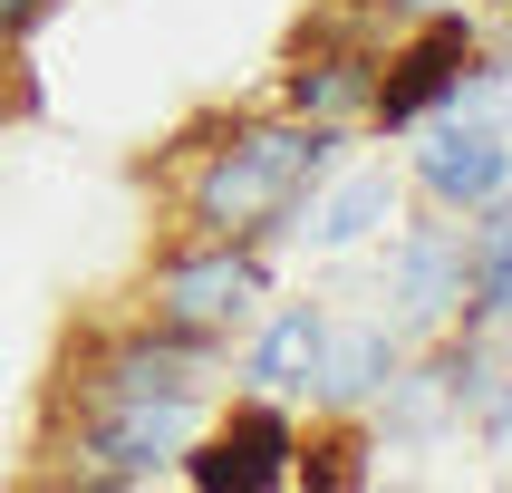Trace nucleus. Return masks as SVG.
<instances>
[{
    "instance_id": "nucleus-15",
    "label": "nucleus",
    "mask_w": 512,
    "mask_h": 493,
    "mask_svg": "<svg viewBox=\"0 0 512 493\" xmlns=\"http://www.w3.org/2000/svg\"><path fill=\"white\" fill-rule=\"evenodd\" d=\"M503 10H512V0H503Z\"/></svg>"
},
{
    "instance_id": "nucleus-11",
    "label": "nucleus",
    "mask_w": 512,
    "mask_h": 493,
    "mask_svg": "<svg viewBox=\"0 0 512 493\" xmlns=\"http://www.w3.org/2000/svg\"><path fill=\"white\" fill-rule=\"evenodd\" d=\"M319 339H329V319H319V310H290L281 329L252 348V368H242V377H252L261 397H281V387H310L300 368H319Z\"/></svg>"
},
{
    "instance_id": "nucleus-10",
    "label": "nucleus",
    "mask_w": 512,
    "mask_h": 493,
    "mask_svg": "<svg viewBox=\"0 0 512 493\" xmlns=\"http://www.w3.org/2000/svg\"><path fill=\"white\" fill-rule=\"evenodd\" d=\"M387 203H397V184H387V165H368V174H348L339 194L310 213V242L319 252H339V242H358V232H377L387 223Z\"/></svg>"
},
{
    "instance_id": "nucleus-4",
    "label": "nucleus",
    "mask_w": 512,
    "mask_h": 493,
    "mask_svg": "<svg viewBox=\"0 0 512 493\" xmlns=\"http://www.w3.org/2000/svg\"><path fill=\"white\" fill-rule=\"evenodd\" d=\"M474 68H484L474 29H464L455 10H426V29H416V39L377 68L368 116H377V126H416V116H435L445 97H464V78H474Z\"/></svg>"
},
{
    "instance_id": "nucleus-12",
    "label": "nucleus",
    "mask_w": 512,
    "mask_h": 493,
    "mask_svg": "<svg viewBox=\"0 0 512 493\" xmlns=\"http://www.w3.org/2000/svg\"><path fill=\"white\" fill-rule=\"evenodd\" d=\"M358 435H300L290 445V484H358Z\"/></svg>"
},
{
    "instance_id": "nucleus-14",
    "label": "nucleus",
    "mask_w": 512,
    "mask_h": 493,
    "mask_svg": "<svg viewBox=\"0 0 512 493\" xmlns=\"http://www.w3.org/2000/svg\"><path fill=\"white\" fill-rule=\"evenodd\" d=\"M397 10H464V0H397Z\"/></svg>"
},
{
    "instance_id": "nucleus-9",
    "label": "nucleus",
    "mask_w": 512,
    "mask_h": 493,
    "mask_svg": "<svg viewBox=\"0 0 512 493\" xmlns=\"http://www.w3.org/2000/svg\"><path fill=\"white\" fill-rule=\"evenodd\" d=\"M368 87L377 68L368 58H310V68H290V116H310V126H329V116H368Z\"/></svg>"
},
{
    "instance_id": "nucleus-7",
    "label": "nucleus",
    "mask_w": 512,
    "mask_h": 493,
    "mask_svg": "<svg viewBox=\"0 0 512 493\" xmlns=\"http://www.w3.org/2000/svg\"><path fill=\"white\" fill-rule=\"evenodd\" d=\"M387 377H397V339H387V329H348V339H319V368H310L319 406H358L368 387H387Z\"/></svg>"
},
{
    "instance_id": "nucleus-2",
    "label": "nucleus",
    "mask_w": 512,
    "mask_h": 493,
    "mask_svg": "<svg viewBox=\"0 0 512 493\" xmlns=\"http://www.w3.org/2000/svg\"><path fill=\"white\" fill-rule=\"evenodd\" d=\"M329 165H339V145H329V126H310V116L232 126V136L194 165L184 213H194V232H213V242H261V232H281L290 213L310 203V184Z\"/></svg>"
},
{
    "instance_id": "nucleus-5",
    "label": "nucleus",
    "mask_w": 512,
    "mask_h": 493,
    "mask_svg": "<svg viewBox=\"0 0 512 493\" xmlns=\"http://www.w3.org/2000/svg\"><path fill=\"white\" fill-rule=\"evenodd\" d=\"M290 445H300V426L252 387L203 445H184V484H203V493H271V484H290Z\"/></svg>"
},
{
    "instance_id": "nucleus-6",
    "label": "nucleus",
    "mask_w": 512,
    "mask_h": 493,
    "mask_svg": "<svg viewBox=\"0 0 512 493\" xmlns=\"http://www.w3.org/2000/svg\"><path fill=\"white\" fill-rule=\"evenodd\" d=\"M416 165H426V184H435L445 203H493V194L512 184V145L484 136V126H445Z\"/></svg>"
},
{
    "instance_id": "nucleus-8",
    "label": "nucleus",
    "mask_w": 512,
    "mask_h": 493,
    "mask_svg": "<svg viewBox=\"0 0 512 493\" xmlns=\"http://www.w3.org/2000/svg\"><path fill=\"white\" fill-rule=\"evenodd\" d=\"M397 300H406V319H435V310L464 300V242L455 232H416L397 252Z\"/></svg>"
},
{
    "instance_id": "nucleus-3",
    "label": "nucleus",
    "mask_w": 512,
    "mask_h": 493,
    "mask_svg": "<svg viewBox=\"0 0 512 493\" xmlns=\"http://www.w3.org/2000/svg\"><path fill=\"white\" fill-rule=\"evenodd\" d=\"M252 310H261V261H252V242H213V232H203L194 252H174L165 271H155V319H165V329L223 339V329H242Z\"/></svg>"
},
{
    "instance_id": "nucleus-13",
    "label": "nucleus",
    "mask_w": 512,
    "mask_h": 493,
    "mask_svg": "<svg viewBox=\"0 0 512 493\" xmlns=\"http://www.w3.org/2000/svg\"><path fill=\"white\" fill-rule=\"evenodd\" d=\"M464 281H474V300H484V310H512V213L474 242V271H464Z\"/></svg>"
},
{
    "instance_id": "nucleus-1",
    "label": "nucleus",
    "mask_w": 512,
    "mask_h": 493,
    "mask_svg": "<svg viewBox=\"0 0 512 493\" xmlns=\"http://www.w3.org/2000/svg\"><path fill=\"white\" fill-rule=\"evenodd\" d=\"M213 397V339L194 329H136V339L87 348L78 368V484H145L184 455L194 406Z\"/></svg>"
}]
</instances>
